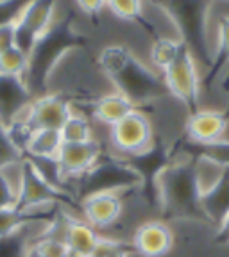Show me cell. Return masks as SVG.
I'll return each mask as SVG.
<instances>
[{"label":"cell","instance_id":"6da1fadb","mask_svg":"<svg viewBox=\"0 0 229 257\" xmlns=\"http://www.w3.org/2000/svg\"><path fill=\"white\" fill-rule=\"evenodd\" d=\"M97 64L115 89L127 96L141 111L158 98L169 96L163 75L149 68L125 45L104 47L97 57Z\"/></svg>","mask_w":229,"mask_h":257},{"label":"cell","instance_id":"7a4b0ae2","mask_svg":"<svg viewBox=\"0 0 229 257\" xmlns=\"http://www.w3.org/2000/svg\"><path fill=\"white\" fill-rule=\"evenodd\" d=\"M202 184L199 165L193 157H179L163 172L158 182V213L160 220H204L201 209Z\"/></svg>","mask_w":229,"mask_h":257},{"label":"cell","instance_id":"3957f363","mask_svg":"<svg viewBox=\"0 0 229 257\" xmlns=\"http://www.w3.org/2000/svg\"><path fill=\"white\" fill-rule=\"evenodd\" d=\"M143 2H149L172 22L179 32V40L208 70L213 59V50L208 36L209 9L213 6V0H143Z\"/></svg>","mask_w":229,"mask_h":257},{"label":"cell","instance_id":"277c9868","mask_svg":"<svg viewBox=\"0 0 229 257\" xmlns=\"http://www.w3.org/2000/svg\"><path fill=\"white\" fill-rule=\"evenodd\" d=\"M73 18H64L59 24H54L50 31L38 41L36 48L31 54V64L27 72V84L32 89H45L47 80L52 75L56 64L63 59V56L85 47L88 43V38L75 31L72 27Z\"/></svg>","mask_w":229,"mask_h":257},{"label":"cell","instance_id":"5b68a950","mask_svg":"<svg viewBox=\"0 0 229 257\" xmlns=\"http://www.w3.org/2000/svg\"><path fill=\"white\" fill-rule=\"evenodd\" d=\"M140 177L124 157H113L104 154L95 166L75 181L73 191L79 202L97 193H124L138 191Z\"/></svg>","mask_w":229,"mask_h":257},{"label":"cell","instance_id":"8992f818","mask_svg":"<svg viewBox=\"0 0 229 257\" xmlns=\"http://www.w3.org/2000/svg\"><path fill=\"white\" fill-rule=\"evenodd\" d=\"M179 157H181V154L177 149V141L169 143L161 136H154L152 143L141 152L124 157L127 161V165L140 177L138 193L147 202L149 207L158 211V182H160V177Z\"/></svg>","mask_w":229,"mask_h":257},{"label":"cell","instance_id":"52a82bcc","mask_svg":"<svg viewBox=\"0 0 229 257\" xmlns=\"http://www.w3.org/2000/svg\"><path fill=\"white\" fill-rule=\"evenodd\" d=\"M169 95L183 104L188 114L201 109L202 79L197 70V59L186 48L165 72H161Z\"/></svg>","mask_w":229,"mask_h":257},{"label":"cell","instance_id":"ba28073f","mask_svg":"<svg viewBox=\"0 0 229 257\" xmlns=\"http://www.w3.org/2000/svg\"><path fill=\"white\" fill-rule=\"evenodd\" d=\"M57 0H27L15 20V47L31 57L38 41L50 31Z\"/></svg>","mask_w":229,"mask_h":257},{"label":"cell","instance_id":"9c48e42d","mask_svg":"<svg viewBox=\"0 0 229 257\" xmlns=\"http://www.w3.org/2000/svg\"><path fill=\"white\" fill-rule=\"evenodd\" d=\"M154 131L145 111H133L131 114L111 127V143L124 157L134 156L152 143Z\"/></svg>","mask_w":229,"mask_h":257},{"label":"cell","instance_id":"30bf717a","mask_svg":"<svg viewBox=\"0 0 229 257\" xmlns=\"http://www.w3.org/2000/svg\"><path fill=\"white\" fill-rule=\"evenodd\" d=\"M72 112V102L66 96L59 95V93H43V95L32 98L27 111L24 112V118L32 131H36V128L59 131Z\"/></svg>","mask_w":229,"mask_h":257},{"label":"cell","instance_id":"8fae6325","mask_svg":"<svg viewBox=\"0 0 229 257\" xmlns=\"http://www.w3.org/2000/svg\"><path fill=\"white\" fill-rule=\"evenodd\" d=\"M129 243L133 246V252L141 257H165L174 248L176 236L167 221L150 220L134 230Z\"/></svg>","mask_w":229,"mask_h":257},{"label":"cell","instance_id":"7c38bea8","mask_svg":"<svg viewBox=\"0 0 229 257\" xmlns=\"http://www.w3.org/2000/svg\"><path fill=\"white\" fill-rule=\"evenodd\" d=\"M104 147L95 138L85 143H63L57 163L66 181H77L81 175H85L92 166H95L101 157L104 156Z\"/></svg>","mask_w":229,"mask_h":257},{"label":"cell","instance_id":"4fadbf2b","mask_svg":"<svg viewBox=\"0 0 229 257\" xmlns=\"http://www.w3.org/2000/svg\"><path fill=\"white\" fill-rule=\"evenodd\" d=\"M229 116L224 109H199L197 112L186 116L183 138L190 143H211L225 138Z\"/></svg>","mask_w":229,"mask_h":257},{"label":"cell","instance_id":"5bb4252c","mask_svg":"<svg viewBox=\"0 0 229 257\" xmlns=\"http://www.w3.org/2000/svg\"><path fill=\"white\" fill-rule=\"evenodd\" d=\"M124 213L122 193H97L81 200V218L97 230L108 229L118 221Z\"/></svg>","mask_w":229,"mask_h":257},{"label":"cell","instance_id":"9a60e30c","mask_svg":"<svg viewBox=\"0 0 229 257\" xmlns=\"http://www.w3.org/2000/svg\"><path fill=\"white\" fill-rule=\"evenodd\" d=\"M32 102V91L25 77L0 75V121L4 125L20 118Z\"/></svg>","mask_w":229,"mask_h":257},{"label":"cell","instance_id":"2e32d148","mask_svg":"<svg viewBox=\"0 0 229 257\" xmlns=\"http://www.w3.org/2000/svg\"><path fill=\"white\" fill-rule=\"evenodd\" d=\"M101 230L79 216L68 213L64 225V243L68 245L72 257H93L102 241Z\"/></svg>","mask_w":229,"mask_h":257},{"label":"cell","instance_id":"e0dca14e","mask_svg":"<svg viewBox=\"0 0 229 257\" xmlns=\"http://www.w3.org/2000/svg\"><path fill=\"white\" fill-rule=\"evenodd\" d=\"M201 209L206 223L218 227L225 220L229 214V168L222 172L217 182L202 191Z\"/></svg>","mask_w":229,"mask_h":257},{"label":"cell","instance_id":"ac0fdd59","mask_svg":"<svg viewBox=\"0 0 229 257\" xmlns=\"http://www.w3.org/2000/svg\"><path fill=\"white\" fill-rule=\"evenodd\" d=\"M136 109L138 107L129 100L127 96H124L118 91H113V93H108V95L101 96V98H97V100H93L92 104H90V114H92L97 121L113 127L115 123L124 120L127 114L136 111Z\"/></svg>","mask_w":229,"mask_h":257},{"label":"cell","instance_id":"d6986e66","mask_svg":"<svg viewBox=\"0 0 229 257\" xmlns=\"http://www.w3.org/2000/svg\"><path fill=\"white\" fill-rule=\"evenodd\" d=\"M177 141V149L179 154L186 157H195V159H206L209 163L222 166V168H229V140L222 138V140L211 141V143H190L185 138H179Z\"/></svg>","mask_w":229,"mask_h":257},{"label":"cell","instance_id":"ffe728a7","mask_svg":"<svg viewBox=\"0 0 229 257\" xmlns=\"http://www.w3.org/2000/svg\"><path fill=\"white\" fill-rule=\"evenodd\" d=\"M217 29V47L213 50V59L202 77V88L206 89L213 88L217 79L229 66V15H224L218 20Z\"/></svg>","mask_w":229,"mask_h":257},{"label":"cell","instance_id":"44dd1931","mask_svg":"<svg viewBox=\"0 0 229 257\" xmlns=\"http://www.w3.org/2000/svg\"><path fill=\"white\" fill-rule=\"evenodd\" d=\"M106 6L118 18L138 25L141 31H145L147 36H150V40H156L160 36L156 32L154 24L150 20H147V16L143 15V0H106Z\"/></svg>","mask_w":229,"mask_h":257},{"label":"cell","instance_id":"7402d4cb","mask_svg":"<svg viewBox=\"0 0 229 257\" xmlns=\"http://www.w3.org/2000/svg\"><path fill=\"white\" fill-rule=\"evenodd\" d=\"M61 147H63V138L59 131L36 128L29 138L24 157H57Z\"/></svg>","mask_w":229,"mask_h":257},{"label":"cell","instance_id":"603a6c76","mask_svg":"<svg viewBox=\"0 0 229 257\" xmlns=\"http://www.w3.org/2000/svg\"><path fill=\"white\" fill-rule=\"evenodd\" d=\"M186 45L181 40H172V38L158 36L152 40V47H150V61L160 72H165L170 64L181 56L186 50Z\"/></svg>","mask_w":229,"mask_h":257},{"label":"cell","instance_id":"cb8c5ba5","mask_svg":"<svg viewBox=\"0 0 229 257\" xmlns=\"http://www.w3.org/2000/svg\"><path fill=\"white\" fill-rule=\"evenodd\" d=\"M63 143H85V141L93 140L92 133V123L90 120L81 114V112L73 111L68 116V120L64 121V125L59 128Z\"/></svg>","mask_w":229,"mask_h":257},{"label":"cell","instance_id":"d4e9b609","mask_svg":"<svg viewBox=\"0 0 229 257\" xmlns=\"http://www.w3.org/2000/svg\"><path fill=\"white\" fill-rule=\"evenodd\" d=\"M31 57L20 48H9L6 52L0 54V75L9 77H27Z\"/></svg>","mask_w":229,"mask_h":257},{"label":"cell","instance_id":"484cf974","mask_svg":"<svg viewBox=\"0 0 229 257\" xmlns=\"http://www.w3.org/2000/svg\"><path fill=\"white\" fill-rule=\"evenodd\" d=\"M131 253L134 252L129 241L113 239V237L104 236L93 257H131Z\"/></svg>","mask_w":229,"mask_h":257},{"label":"cell","instance_id":"4316f807","mask_svg":"<svg viewBox=\"0 0 229 257\" xmlns=\"http://www.w3.org/2000/svg\"><path fill=\"white\" fill-rule=\"evenodd\" d=\"M16 198H18L16 189L0 172V209L16 207Z\"/></svg>","mask_w":229,"mask_h":257},{"label":"cell","instance_id":"83f0119b","mask_svg":"<svg viewBox=\"0 0 229 257\" xmlns=\"http://www.w3.org/2000/svg\"><path fill=\"white\" fill-rule=\"evenodd\" d=\"M75 2L81 8V11L86 16H90L93 22H99V16L106 6V0H75Z\"/></svg>","mask_w":229,"mask_h":257},{"label":"cell","instance_id":"f1b7e54d","mask_svg":"<svg viewBox=\"0 0 229 257\" xmlns=\"http://www.w3.org/2000/svg\"><path fill=\"white\" fill-rule=\"evenodd\" d=\"M15 47V20L0 24V54Z\"/></svg>","mask_w":229,"mask_h":257},{"label":"cell","instance_id":"f546056e","mask_svg":"<svg viewBox=\"0 0 229 257\" xmlns=\"http://www.w3.org/2000/svg\"><path fill=\"white\" fill-rule=\"evenodd\" d=\"M213 243L215 245H229V214L225 216V220L215 230L213 236Z\"/></svg>","mask_w":229,"mask_h":257},{"label":"cell","instance_id":"4dcf8cb0","mask_svg":"<svg viewBox=\"0 0 229 257\" xmlns=\"http://www.w3.org/2000/svg\"><path fill=\"white\" fill-rule=\"evenodd\" d=\"M220 89H222V93H225V95L229 96V70H227V73H224V77H222Z\"/></svg>","mask_w":229,"mask_h":257},{"label":"cell","instance_id":"1f68e13d","mask_svg":"<svg viewBox=\"0 0 229 257\" xmlns=\"http://www.w3.org/2000/svg\"><path fill=\"white\" fill-rule=\"evenodd\" d=\"M224 111H225V112H227V116H229V104H227V107H225V109H224Z\"/></svg>","mask_w":229,"mask_h":257}]
</instances>
